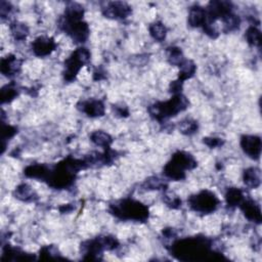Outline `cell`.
Instances as JSON below:
<instances>
[{"label":"cell","instance_id":"3","mask_svg":"<svg viewBox=\"0 0 262 262\" xmlns=\"http://www.w3.org/2000/svg\"><path fill=\"white\" fill-rule=\"evenodd\" d=\"M111 212L121 220L144 222L148 217V209L144 204L134 200H123L111 205Z\"/></svg>","mask_w":262,"mask_h":262},{"label":"cell","instance_id":"7","mask_svg":"<svg viewBox=\"0 0 262 262\" xmlns=\"http://www.w3.org/2000/svg\"><path fill=\"white\" fill-rule=\"evenodd\" d=\"M60 26L64 30V32L68 33L76 42H84L87 37H88V26H87L86 23H84L82 18H69L64 16Z\"/></svg>","mask_w":262,"mask_h":262},{"label":"cell","instance_id":"16","mask_svg":"<svg viewBox=\"0 0 262 262\" xmlns=\"http://www.w3.org/2000/svg\"><path fill=\"white\" fill-rule=\"evenodd\" d=\"M244 182L251 188H256L261 184V172L258 168L252 167L244 172Z\"/></svg>","mask_w":262,"mask_h":262},{"label":"cell","instance_id":"29","mask_svg":"<svg viewBox=\"0 0 262 262\" xmlns=\"http://www.w3.org/2000/svg\"><path fill=\"white\" fill-rule=\"evenodd\" d=\"M16 132V130L12 127V126H4L2 127V140L4 142L6 140H8L10 138H12L14 136V134Z\"/></svg>","mask_w":262,"mask_h":262},{"label":"cell","instance_id":"5","mask_svg":"<svg viewBox=\"0 0 262 262\" xmlns=\"http://www.w3.org/2000/svg\"><path fill=\"white\" fill-rule=\"evenodd\" d=\"M188 204L194 211L207 214L212 213L217 209L220 200L212 192L202 190L199 194L192 196L188 199Z\"/></svg>","mask_w":262,"mask_h":262},{"label":"cell","instance_id":"27","mask_svg":"<svg viewBox=\"0 0 262 262\" xmlns=\"http://www.w3.org/2000/svg\"><path fill=\"white\" fill-rule=\"evenodd\" d=\"M164 200H165V203L171 207V208H180V205H182V200L178 198V196L174 194L173 192H167L165 194V196H164Z\"/></svg>","mask_w":262,"mask_h":262},{"label":"cell","instance_id":"20","mask_svg":"<svg viewBox=\"0 0 262 262\" xmlns=\"http://www.w3.org/2000/svg\"><path fill=\"white\" fill-rule=\"evenodd\" d=\"M92 140L94 144H96V146H104V148H108L110 144H112V138L108 136V134L104 132V131H96L92 134Z\"/></svg>","mask_w":262,"mask_h":262},{"label":"cell","instance_id":"17","mask_svg":"<svg viewBox=\"0 0 262 262\" xmlns=\"http://www.w3.org/2000/svg\"><path fill=\"white\" fill-rule=\"evenodd\" d=\"M16 196L24 202H30L34 201V199L36 198V194L30 186L20 184L16 190Z\"/></svg>","mask_w":262,"mask_h":262},{"label":"cell","instance_id":"28","mask_svg":"<svg viewBox=\"0 0 262 262\" xmlns=\"http://www.w3.org/2000/svg\"><path fill=\"white\" fill-rule=\"evenodd\" d=\"M144 186L146 188V190H160L161 188L164 186V184L157 178H152L148 180Z\"/></svg>","mask_w":262,"mask_h":262},{"label":"cell","instance_id":"26","mask_svg":"<svg viewBox=\"0 0 262 262\" xmlns=\"http://www.w3.org/2000/svg\"><path fill=\"white\" fill-rule=\"evenodd\" d=\"M16 90L12 85H6L2 90V102H8L12 100L16 96Z\"/></svg>","mask_w":262,"mask_h":262},{"label":"cell","instance_id":"2","mask_svg":"<svg viewBox=\"0 0 262 262\" xmlns=\"http://www.w3.org/2000/svg\"><path fill=\"white\" fill-rule=\"evenodd\" d=\"M196 166L194 157L186 152H178L164 167L165 176L173 180H182L186 178V171L192 170Z\"/></svg>","mask_w":262,"mask_h":262},{"label":"cell","instance_id":"24","mask_svg":"<svg viewBox=\"0 0 262 262\" xmlns=\"http://www.w3.org/2000/svg\"><path fill=\"white\" fill-rule=\"evenodd\" d=\"M10 29H12V33L16 39L23 40L28 35V28L24 24L14 23V24L12 25Z\"/></svg>","mask_w":262,"mask_h":262},{"label":"cell","instance_id":"18","mask_svg":"<svg viewBox=\"0 0 262 262\" xmlns=\"http://www.w3.org/2000/svg\"><path fill=\"white\" fill-rule=\"evenodd\" d=\"M226 203L228 206L230 207L240 206L244 201V194L241 190L232 188H230L228 192H226Z\"/></svg>","mask_w":262,"mask_h":262},{"label":"cell","instance_id":"22","mask_svg":"<svg viewBox=\"0 0 262 262\" xmlns=\"http://www.w3.org/2000/svg\"><path fill=\"white\" fill-rule=\"evenodd\" d=\"M246 38L253 46H260L261 44V33L255 27H250L246 32Z\"/></svg>","mask_w":262,"mask_h":262},{"label":"cell","instance_id":"8","mask_svg":"<svg viewBox=\"0 0 262 262\" xmlns=\"http://www.w3.org/2000/svg\"><path fill=\"white\" fill-rule=\"evenodd\" d=\"M241 146L245 154L252 159H258L261 154V140L256 136H245L241 140Z\"/></svg>","mask_w":262,"mask_h":262},{"label":"cell","instance_id":"4","mask_svg":"<svg viewBox=\"0 0 262 262\" xmlns=\"http://www.w3.org/2000/svg\"><path fill=\"white\" fill-rule=\"evenodd\" d=\"M188 100L182 94H178L167 102L152 104L148 108V112L157 120H165L184 111L188 108Z\"/></svg>","mask_w":262,"mask_h":262},{"label":"cell","instance_id":"10","mask_svg":"<svg viewBox=\"0 0 262 262\" xmlns=\"http://www.w3.org/2000/svg\"><path fill=\"white\" fill-rule=\"evenodd\" d=\"M56 44L52 38L50 37H39L32 43V50L38 56H46L50 54Z\"/></svg>","mask_w":262,"mask_h":262},{"label":"cell","instance_id":"15","mask_svg":"<svg viewBox=\"0 0 262 262\" xmlns=\"http://www.w3.org/2000/svg\"><path fill=\"white\" fill-rule=\"evenodd\" d=\"M50 170L41 164H36V165H31L28 166L25 170V176L30 178H35V180H48L50 176Z\"/></svg>","mask_w":262,"mask_h":262},{"label":"cell","instance_id":"25","mask_svg":"<svg viewBox=\"0 0 262 262\" xmlns=\"http://www.w3.org/2000/svg\"><path fill=\"white\" fill-rule=\"evenodd\" d=\"M196 129H198V124H196V121L190 119H186L182 121L180 125V132H182L184 134H188V136L196 132Z\"/></svg>","mask_w":262,"mask_h":262},{"label":"cell","instance_id":"21","mask_svg":"<svg viewBox=\"0 0 262 262\" xmlns=\"http://www.w3.org/2000/svg\"><path fill=\"white\" fill-rule=\"evenodd\" d=\"M166 28L165 26L160 23V22H156V23L152 24L150 26V33L152 35V37L158 40V41H163L166 37Z\"/></svg>","mask_w":262,"mask_h":262},{"label":"cell","instance_id":"9","mask_svg":"<svg viewBox=\"0 0 262 262\" xmlns=\"http://www.w3.org/2000/svg\"><path fill=\"white\" fill-rule=\"evenodd\" d=\"M131 14L130 6L125 2H111L106 6L104 10V14L106 18H115V20H122L127 18Z\"/></svg>","mask_w":262,"mask_h":262},{"label":"cell","instance_id":"13","mask_svg":"<svg viewBox=\"0 0 262 262\" xmlns=\"http://www.w3.org/2000/svg\"><path fill=\"white\" fill-rule=\"evenodd\" d=\"M188 24L192 27H205L207 24L206 10L201 6H194L190 10Z\"/></svg>","mask_w":262,"mask_h":262},{"label":"cell","instance_id":"12","mask_svg":"<svg viewBox=\"0 0 262 262\" xmlns=\"http://www.w3.org/2000/svg\"><path fill=\"white\" fill-rule=\"evenodd\" d=\"M241 209L249 220L260 224L261 222V211L259 206L252 200H244L241 203Z\"/></svg>","mask_w":262,"mask_h":262},{"label":"cell","instance_id":"23","mask_svg":"<svg viewBox=\"0 0 262 262\" xmlns=\"http://www.w3.org/2000/svg\"><path fill=\"white\" fill-rule=\"evenodd\" d=\"M168 60L174 66H180L184 60L182 52L178 48H172L168 50Z\"/></svg>","mask_w":262,"mask_h":262},{"label":"cell","instance_id":"11","mask_svg":"<svg viewBox=\"0 0 262 262\" xmlns=\"http://www.w3.org/2000/svg\"><path fill=\"white\" fill-rule=\"evenodd\" d=\"M80 110L92 118L100 117L104 114V106L100 100H87L81 104Z\"/></svg>","mask_w":262,"mask_h":262},{"label":"cell","instance_id":"14","mask_svg":"<svg viewBox=\"0 0 262 262\" xmlns=\"http://www.w3.org/2000/svg\"><path fill=\"white\" fill-rule=\"evenodd\" d=\"M2 73L6 76H14L20 69V62L14 56H8L2 60Z\"/></svg>","mask_w":262,"mask_h":262},{"label":"cell","instance_id":"1","mask_svg":"<svg viewBox=\"0 0 262 262\" xmlns=\"http://www.w3.org/2000/svg\"><path fill=\"white\" fill-rule=\"evenodd\" d=\"M210 251V243L205 238H186L173 244L172 252L182 260H196L206 256Z\"/></svg>","mask_w":262,"mask_h":262},{"label":"cell","instance_id":"30","mask_svg":"<svg viewBox=\"0 0 262 262\" xmlns=\"http://www.w3.org/2000/svg\"><path fill=\"white\" fill-rule=\"evenodd\" d=\"M204 142L210 148H216L222 144V140L220 138H204Z\"/></svg>","mask_w":262,"mask_h":262},{"label":"cell","instance_id":"19","mask_svg":"<svg viewBox=\"0 0 262 262\" xmlns=\"http://www.w3.org/2000/svg\"><path fill=\"white\" fill-rule=\"evenodd\" d=\"M180 67V72L178 80H180L182 82L194 76L196 72V64L188 60H184Z\"/></svg>","mask_w":262,"mask_h":262},{"label":"cell","instance_id":"6","mask_svg":"<svg viewBox=\"0 0 262 262\" xmlns=\"http://www.w3.org/2000/svg\"><path fill=\"white\" fill-rule=\"evenodd\" d=\"M90 54L86 48H80L76 50L71 56L64 62V79L72 81L75 79L81 68L90 62Z\"/></svg>","mask_w":262,"mask_h":262}]
</instances>
